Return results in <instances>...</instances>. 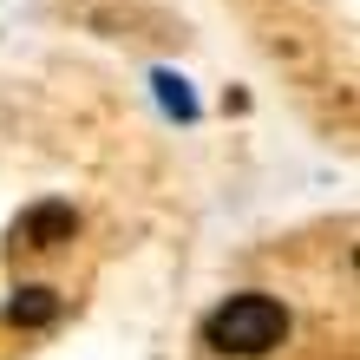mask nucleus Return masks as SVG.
Instances as JSON below:
<instances>
[{
  "label": "nucleus",
  "mask_w": 360,
  "mask_h": 360,
  "mask_svg": "<svg viewBox=\"0 0 360 360\" xmlns=\"http://www.w3.org/2000/svg\"><path fill=\"white\" fill-rule=\"evenodd\" d=\"M282 334H288V314L269 295H229L203 321V341L217 354H269V347H282Z\"/></svg>",
  "instance_id": "nucleus-1"
},
{
  "label": "nucleus",
  "mask_w": 360,
  "mask_h": 360,
  "mask_svg": "<svg viewBox=\"0 0 360 360\" xmlns=\"http://www.w3.org/2000/svg\"><path fill=\"white\" fill-rule=\"evenodd\" d=\"M72 229H79V217H72V203H33V210H20L13 217V249H33V256H46V249H59V243H72Z\"/></svg>",
  "instance_id": "nucleus-2"
},
{
  "label": "nucleus",
  "mask_w": 360,
  "mask_h": 360,
  "mask_svg": "<svg viewBox=\"0 0 360 360\" xmlns=\"http://www.w3.org/2000/svg\"><path fill=\"white\" fill-rule=\"evenodd\" d=\"M7 314H13V321H20V328H46V321H53V314H59V295H53V288H20Z\"/></svg>",
  "instance_id": "nucleus-3"
},
{
  "label": "nucleus",
  "mask_w": 360,
  "mask_h": 360,
  "mask_svg": "<svg viewBox=\"0 0 360 360\" xmlns=\"http://www.w3.org/2000/svg\"><path fill=\"white\" fill-rule=\"evenodd\" d=\"M158 86H164V105H171L177 118H190V112H197V105H190V92H184V79H171V72H164Z\"/></svg>",
  "instance_id": "nucleus-4"
}]
</instances>
